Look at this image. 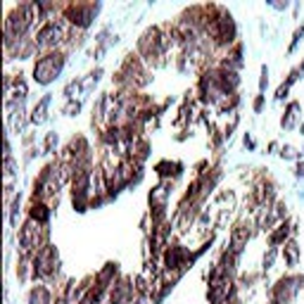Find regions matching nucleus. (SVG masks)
<instances>
[{
	"mask_svg": "<svg viewBox=\"0 0 304 304\" xmlns=\"http://www.w3.org/2000/svg\"><path fill=\"white\" fill-rule=\"evenodd\" d=\"M34 10H36V5H21L17 7L10 17H7V24H5V41L10 43V41H15V38L24 36V31L29 29V24L34 21Z\"/></svg>",
	"mask_w": 304,
	"mask_h": 304,
	"instance_id": "1",
	"label": "nucleus"
},
{
	"mask_svg": "<svg viewBox=\"0 0 304 304\" xmlns=\"http://www.w3.org/2000/svg\"><path fill=\"white\" fill-rule=\"evenodd\" d=\"M64 67V57L62 55H48V57H41L34 67V79L41 86H48L50 81H55V76H60Z\"/></svg>",
	"mask_w": 304,
	"mask_h": 304,
	"instance_id": "2",
	"label": "nucleus"
},
{
	"mask_svg": "<svg viewBox=\"0 0 304 304\" xmlns=\"http://www.w3.org/2000/svg\"><path fill=\"white\" fill-rule=\"evenodd\" d=\"M304 287V276H292V278H281L276 287V304H287L300 290Z\"/></svg>",
	"mask_w": 304,
	"mask_h": 304,
	"instance_id": "3",
	"label": "nucleus"
},
{
	"mask_svg": "<svg viewBox=\"0 0 304 304\" xmlns=\"http://www.w3.org/2000/svg\"><path fill=\"white\" fill-rule=\"evenodd\" d=\"M64 36H67L64 24H62V21H50L48 26H43V29H41L36 43L41 45V48H50V45H57V43H60Z\"/></svg>",
	"mask_w": 304,
	"mask_h": 304,
	"instance_id": "4",
	"label": "nucleus"
},
{
	"mask_svg": "<svg viewBox=\"0 0 304 304\" xmlns=\"http://www.w3.org/2000/svg\"><path fill=\"white\" fill-rule=\"evenodd\" d=\"M228 292H231V278H228L226 271H221V273H216L214 278H212V285H209V300H212L214 304H223L226 302V297H228Z\"/></svg>",
	"mask_w": 304,
	"mask_h": 304,
	"instance_id": "5",
	"label": "nucleus"
},
{
	"mask_svg": "<svg viewBox=\"0 0 304 304\" xmlns=\"http://www.w3.org/2000/svg\"><path fill=\"white\" fill-rule=\"evenodd\" d=\"M34 264H36V266H34L36 276H41V278L50 276L55 271V266H57V252H55V247H43V250L38 252Z\"/></svg>",
	"mask_w": 304,
	"mask_h": 304,
	"instance_id": "6",
	"label": "nucleus"
},
{
	"mask_svg": "<svg viewBox=\"0 0 304 304\" xmlns=\"http://www.w3.org/2000/svg\"><path fill=\"white\" fill-rule=\"evenodd\" d=\"M98 10H100V5H74L69 7V17L79 26H88L90 19L98 15Z\"/></svg>",
	"mask_w": 304,
	"mask_h": 304,
	"instance_id": "7",
	"label": "nucleus"
},
{
	"mask_svg": "<svg viewBox=\"0 0 304 304\" xmlns=\"http://www.w3.org/2000/svg\"><path fill=\"white\" fill-rule=\"evenodd\" d=\"M38 226L36 219H31V221H26L24 223V228H21V235H19V243H21V247H26V250H34L38 245Z\"/></svg>",
	"mask_w": 304,
	"mask_h": 304,
	"instance_id": "8",
	"label": "nucleus"
},
{
	"mask_svg": "<svg viewBox=\"0 0 304 304\" xmlns=\"http://www.w3.org/2000/svg\"><path fill=\"white\" fill-rule=\"evenodd\" d=\"M48 105H50V95H43V100L38 102L36 107H34V114H31V122L34 124H43L45 119H48Z\"/></svg>",
	"mask_w": 304,
	"mask_h": 304,
	"instance_id": "9",
	"label": "nucleus"
},
{
	"mask_svg": "<svg viewBox=\"0 0 304 304\" xmlns=\"http://www.w3.org/2000/svg\"><path fill=\"white\" fill-rule=\"evenodd\" d=\"M247 240H250V231H247V228H243V226H240V228H235V231H233V238H231L233 252H240V250H243V245H245Z\"/></svg>",
	"mask_w": 304,
	"mask_h": 304,
	"instance_id": "10",
	"label": "nucleus"
},
{
	"mask_svg": "<svg viewBox=\"0 0 304 304\" xmlns=\"http://www.w3.org/2000/svg\"><path fill=\"white\" fill-rule=\"evenodd\" d=\"M166 197H169L166 185H157V188L150 193V204H160V209H164V202H166Z\"/></svg>",
	"mask_w": 304,
	"mask_h": 304,
	"instance_id": "11",
	"label": "nucleus"
},
{
	"mask_svg": "<svg viewBox=\"0 0 304 304\" xmlns=\"http://www.w3.org/2000/svg\"><path fill=\"white\" fill-rule=\"evenodd\" d=\"M100 76H102V69H95L93 74H88V79H86V81H81V93H83V95H88L90 90L98 86Z\"/></svg>",
	"mask_w": 304,
	"mask_h": 304,
	"instance_id": "12",
	"label": "nucleus"
},
{
	"mask_svg": "<svg viewBox=\"0 0 304 304\" xmlns=\"http://www.w3.org/2000/svg\"><path fill=\"white\" fill-rule=\"evenodd\" d=\"M285 262H287V266H297V262H300V247H297V243H287L285 245Z\"/></svg>",
	"mask_w": 304,
	"mask_h": 304,
	"instance_id": "13",
	"label": "nucleus"
},
{
	"mask_svg": "<svg viewBox=\"0 0 304 304\" xmlns=\"http://www.w3.org/2000/svg\"><path fill=\"white\" fill-rule=\"evenodd\" d=\"M29 304H50V292L45 287H36L29 297Z\"/></svg>",
	"mask_w": 304,
	"mask_h": 304,
	"instance_id": "14",
	"label": "nucleus"
},
{
	"mask_svg": "<svg viewBox=\"0 0 304 304\" xmlns=\"http://www.w3.org/2000/svg\"><path fill=\"white\" fill-rule=\"evenodd\" d=\"M297 112H300V105H297V102H292V105L287 107L285 117L281 119V126H283V128H292V126H295V117H297Z\"/></svg>",
	"mask_w": 304,
	"mask_h": 304,
	"instance_id": "15",
	"label": "nucleus"
},
{
	"mask_svg": "<svg viewBox=\"0 0 304 304\" xmlns=\"http://www.w3.org/2000/svg\"><path fill=\"white\" fill-rule=\"evenodd\" d=\"M48 207H43V204H34V209H31V219H36V221H48Z\"/></svg>",
	"mask_w": 304,
	"mask_h": 304,
	"instance_id": "16",
	"label": "nucleus"
},
{
	"mask_svg": "<svg viewBox=\"0 0 304 304\" xmlns=\"http://www.w3.org/2000/svg\"><path fill=\"white\" fill-rule=\"evenodd\" d=\"M287 233H290V228H287V223H283V226H281L278 231H276V233H273V235H271V245L276 247L278 243H283V240H285V238H287Z\"/></svg>",
	"mask_w": 304,
	"mask_h": 304,
	"instance_id": "17",
	"label": "nucleus"
},
{
	"mask_svg": "<svg viewBox=\"0 0 304 304\" xmlns=\"http://www.w3.org/2000/svg\"><path fill=\"white\" fill-rule=\"evenodd\" d=\"M281 157H283V160H297V150L290 147V145H285V147L281 150Z\"/></svg>",
	"mask_w": 304,
	"mask_h": 304,
	"instance_id": "18",
	"label": "nucleus"
},
{
	"mask_svg": "<svg viewBox=\"0 0 304 304\" xmlns=\"http://www.w3.org/2000/svg\"><path fill=\"white\" fill-rule=\"evenodd\" d=\"M55 145H57V133H48V138H45V152H55Z\"/></svg>",
	"mask_w": 304,
	"mask_h": 304,
	"instance_id": "19",
	"label": "nucleus"
},
{
	"mask_svg": "<svg viewBox=\"0 0 304 304\" xmlns=\"http://www.w3.org/2000/svg\"><path fill=\"white\" fill-rule=\"evenodd\" d=\"M79 109H81V102H74V100H72V102L62 109V112H64V114H69V117H74V114H79Z\"/></svg>",
	"mask_w": 304,
	"mask_h": 304,
	"instance_id": "20",
	"label": "nucleus"
},
{
	"mask_svg": "<svg viewBox=\"0 0 304 304\" xmlns=\"http://www.w3.org/2000/svg\"><path fill=\"white\" fill-rule=\"evenodd\" d=\"M76 90H81V83H79V81H72V83L64 88V95H67V98H74V93H76Z\"/></svg>",
	"mask_w": 304,
	"mask_h": 304,
	"instance_id": "21",
	"label": "nucleus"
},
{
	"mask_svg": "<svg viewBox=\"0 0 304 304\" xmlns=\"http://www.w3.org/2000/svg\"><path fill=\"white\" fill-rule=\"evenodd\" d=\"M273 259H276V250H268V254L264 257V268H266V271L273 266Z\"/></svg>",
	"mask_w": 304,
	"mask_h": 304,
	"instance_id": "22",
	"label": "nucleus"
},
{
	"mask_svg": "<svg viewBox=\"0 0 304 304\" xmlns=\"http://www.w3.org/2000/svg\"><path fill=\"white\" fill-rule=\"evenodd\" d=\"M266 83H268V69L266 67H262V81H259V90H262V93L266 88Z\"/></svg>",
	"mask_w": 304,
	"mask_h": 304,
	"instance_id": "23",
	"label": "nucleus"
},
{
	"mask_svg": "<svg viewBox=\"0 0 304 304\" xmlns=\"http://www.w3.org/2000/svg\"><path fill=\"white\" fill-rule=\"evenodd\" d=\"M304 36V26H300V29H297V31H295V38H292V45H290V53H292V50H295V45H297V43H300V38Z\"/></svg>",
	"mask_w": 304,
	"mask_h": 304,
	"instance_id": "24",
	"label": "nucleus"
},
{
	"mask_svg": "<svg viewBox=\"0 0 304 304\" xmlns=\"http://www.w3.org/2000/svg\"><path fill=\"white\" fill-rule=\"evenodd\" d=\"M262 105H264V98H262V95H259V98H257V102H254V109H257V112H259V109H262Z\"/></svg>",
	"mask_w": 304,
	"mask_h": 304,
	"instance_id": "25",
	"label": "nucleus"
},
{
	"mask_svg": "<svg viewBox=\"0 0 304 304\" xmlns=\"http://www.w3.org/2000/svg\"><path fill=\"white\" fill-rule=\"evenodd\" d=\"M297 176H300V179L304 176V162H300V164H297Z\"/></svg>",
	"mask_w": 304,
	"mask_h": 304,
	"instance_id": "26",
	"label": "nucleus"
},
{
	"mask_svg": "<svg viewBox=\"0 0 304 304\" xmlns=\"http://www.w3.org/2000/svg\"><path fill=\"white\" fill-rule=\"evenodd\" d=\"M245 145H247V147H250V150H252V147H254V141H252L250 136H245Z\"/></svg>",
	"mask_w": 304,
	"mask_h": 304,
	"instance_id": "27",
	"label": "nucleus"
},
{
	"mask_svg": "<svg viewBox=\"0 0 304 304\" xmlns=\"http://www.w3.org/2000/svg\"><path fill=\"white\" fill-rule=\"evenodd\" d=\"M138 304H152V302H150V300H141V302H138Z\"/></svg>",
	"mask_w": 304,
	"mask_h": 304,
	"instance_id": "28",
	"label": "nucleus"
},
{
	"mask_svg": "<svg viewBox=\"0 0 304 304\" xmlns=\"http://www.w3.org/2000/svg\"><path fill=\"white\" fill-rule=\"evenodd\" d=\"M302 69H304V62H302Z\"/></svg>",
	"mask_w": 304,
	"mask_h": 304,
	"instance_id": "29",
	"label": "nucleus"
}]
</instances>
